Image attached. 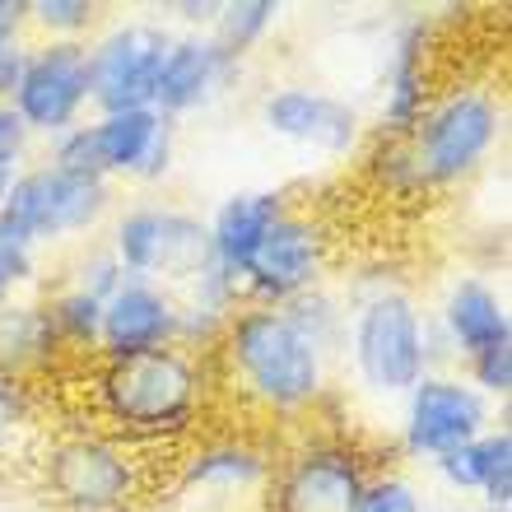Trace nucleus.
Instances as JSON below:
<instances>
[{
    "label": "nucleus",
    "mask_w": 512,
    "mask_h": 512,
    "mask_svg": "<svg viewBox=\"0 0 512 512\" xmlns=\"http://www.w3.org/2000/svg\"><path fill=\"white\" fill-rule=\"evenodd\" d=\"M173 33L145 19L108 28L103 38L89 47V103L103 117L108 112H135L154 103V84L159 66L168 56Z\"/></svg>",
    "instance_id": "obj_10"
},
{
    "label": "nucleus",
    "mask_w": 512,
    "mask_h": 512,
    "mask_svg": "<svg viewBox=\"0 0 512 512\" xmlns=\"http://www.w3.org/2000/svg\"><path fill=\"white\" fill-rule=\"evenodd\" d=\"M103 177H135V182H159L173 163V122L154 108L108 112L89 126Z\"/></svg>",
    "instance_id": "obj_13"
},
{
    "label": "nucleus",
    "mask_w": 512,
    "mask_h": 512,
    "mask_svg": "<svg viewBox=\"0 0 512 512\" xmlns=\"http://www.w3.org/2000/svg\"><path fill=\"white\" fill-rule=\"evenodd\" d=\"M215 350L219 368L238 387V396L266 415L294 419L322 401L326 354L284 317V308L243 303L224 322Z\"/></svg>",
    "instance_id": "obj_2"
},
{
    "label": "nucleus",
    "mask_w": 512,
    "mask_h": 512,
    "mask_svg": "<svg viewBox=\"0 0 512 512\" xmlns=\"http://www.w3.org/2000/svg\"><path fill=\"white\" fill-rule=\"evenodd\" d=\"M326 252H331V238L322 224L312 215L284 210L243 270V303L284 308V303L312 294L326 270Z\"/></svg>",
    "instance_id": "obj_9"
},
{
    "label": "nucleus",
    "mask_w": 512,
    "mask_h": 512,
    "mask_svg": "<svg viewBox=\"0 0 512 512\" xmlns=\"http://www.w3.org/2000/svg\"><path fill=\"white\" fill-rule=\"evenodd\" d=\"M108 205H112L108 177H89V173L56 168V163H38L28 173H14L0 215L10 219L28 243H47V238L94 229L98 219L108 215Z\"/></svg>",
    "instance_id": "obj_8"
},
{
    "label": "nucleus",
    "mask_w": 512,
    "mask_h": 512,
    "mask_svg": "<svg viewBox=\"0 0 512 512\" xmlns=\"http://www.w3.org/2000/svg\"><path fill=\"white\" fill-rule=\"evenodd\" d=\"M480 512H508V508H480Z\"/></svg>",
    "instance_id": "obj_36"
},
{
    "label": "nucleus",
    "mask_w": 512,
    "mask_h": 512,
    "mask_svg": "<svg viewBox=\"0 0 512 512\" xmlns=\"http://www.w3.org/2000/svg\"><path fill=\"white\" fill-rule=\"evenodd\" d=\"M373 461L350 433H312L280 461L270 512H359Z\"/></svg>",
    "instance_id": "obj_7"
},
{
    "label": "nucleus",
    "mask_w": 512,
    "mask_h": 512,
    "mask_svg": "<svg viewBox=\"0 0 512 512\" xmlns=\"http://www.w3.org/2000/svg\"><path fill=\"white\" fill-rule=\"evenodd\" d=\"M56 354L61 340L47 303H0V373L28 382V373H42Z\"/></svg>",
    "instance_id": "obj_21"
},
{
    "label": "nucleus",
    "mask_w": 512,
    "mask_h": 512,
    "mask_svg": "<svg viewBox=\"0 0 512 512\" xmlns=\"http://www.w3.org/2000/svg\"><path fill=\"white\" fill-rule=\"evenodd\" d=\"M28 419H33V391H28V382L0 373V452L19 438V429H24Z\"/></svg>",
    "instance_id": "obj_29"
},
{
    "label": "nucleus",
    "mask_w": 512,
    "mask_h": 512,
    "mask_svg": "<svg viewBox=\"0 0 512 512\" xmlns=\"http://www.w3.org/2000/svg\"><path fill=\"white\" fill-rule=\"evenodd\" d=\"M14 182V159H0V210H5V196H10Z\"/></svg>",
    "instance_id": "obj_35"
},
{
    "label": "nucleus",
    "mask_w": 512,
    "mask_h": 512,
    "mask_svg": "<svg viewBox=\"0 0 512 512\" xmlns=\"http://www.w3.org/2000/svg\"><path fill=\"white\" fill-rule=\"evenodd\" d=\"M112 256L126 280H145L159 289H191L205 270L215 266L210 252V229L196 215L163 210V205H140L117 219L112 233Z\"/></svg>",
    "instance_id": "obj_6"
},
{
    "label": "nucleus",
    "mask_w": 512,
    "mask_h": 512,
    "mask_svg": "<svg viewBox=\"0 0 512 512\" xmlns=\"http://www.w3.org/2000/svg\"><path fill=\"white\" fill-rule=\"evenodd\" d=\"M266 452L247 438H205L201 447H191V457L182 461V485L187 489H252L270 480Z\"/></svg>",
    "instance_id": "obj_22"
},
{
    "label": "nucleus",
    "mask_w": 512,
    "mask_h": 512,
    "mask_svg": "<svg viewBox=\"0 0 512 512\" xmlns=\"http://www.w3.org/2000/svg\"><path fill=\"white\" fill-rule=\"evenodd\" d=\"M177 14H182V19H191V24H215V14H219V0H205V5H196V0H182V5H177Z\"/></svg>",
    "instance_id": "obj_34"
},
{
    "label": "nucleus",
    "mask_w": 512,
    "mask_h": 512,
    "mask_svg": "<svg viewBox=\"0 0 512 512\" xmlns=\"http://www.w3.org/2000/svg\"><path fill=\"white\" fill-rule=\"evenodd\" d=\"M52 312V326H56V340H61V350H98V331H103V303L94 294H84V289H61V294L47 303Z\"/></svg>",
    "instance_id": "obj_24"
},
{
    "label": "nucleus",
    "mask_w": 512,
    "mask_h": 512,
    "mask_svg": "<svg viewBox=\"0 0 512 512\" xmlns=\"http://www.w3.org/2000/svg\"><path fill=\"white\" fill-rule=\"evenodd\" d=\"M0 303H10V298H0Z\"/></svg>",
    "instance_id": "obj_37"
},
{
    "label": "nucleus",
    "mask_w": 512,
    "mask_h": 512,
    "mask_svg": "<svg viewBox=\"0 0 512 512\" xmlns=\"http://www.w3.org/2000/svg\"><path fill=\"white\" fill-rule=\"evenodd\" d=\"M433 466H438L447 489L480 494L485 508H508L512 503V433L503 424L499 429H485L475 443L438 457Z\"/></svg>",
    "instance_id": "obj_20"
},
{
    "label": "nucleus",
    "mask_w": 512,
    "mask_h": 512,
    "mask_svg": "<svg viewBox=\"0 0 512 512\" xmlns=\"http://www.w3.org/2000/svg\"><path fill=\"white\" fill-rule=\"evenodd\" d=\"M33 247L10 219L0 215V298H14L19 284L33 280Z\"/></svg>",
    "instance_id": "obj_26"
},
{
    "label": "nucleus",
    "mask_w": 512,
    "mask_h": 512,
    "mask_svg": "<svg viewBox=\"0 0 512 512\" xmlns=\"http://www.w3.org/2000/svg\"><path fill=\"white\" fill-rule=\"evenodd\" d=\"M238 75V56H229L210 33H187V38L168 42V56L159 66V84H154V103L149 108L159 117H182V112L201 108L215 94H224V84Z\"/></svg>",
    "instance_id": "obj_14"
},
{
    "label": "nucleus",
    "mask_w": 512,
    "mask_h": 512,
    "mask_svg": "<svg viewBox=\"0 0 512 512\" xmlns=\"http://www.w3.org/2000/svg\"><path fill=\"white\" fill-rule=\"evenodd\" d=\"M24 145H28V126L19 122V112H14L10 103H0V159H14V163H19Z\"/></svg>",
    "instance_id": "obj_31"
},
{
    "label": "nucleus",
    "mask_w": 512,
    "mask_h": 512,
    "mask_svg": "<svg viewBox=\"0 0 512 512\" xmlns=\"http://www.w3.org/2000/svg\"><path fill=\"white\" fill-rule=\"evenodd\" d=\"M205 391H210L205 359L182 345L98 359L89 391L98 419L94 433H108L135 452L182 443L205 415Z\"/></svg>",
    "instance_id": "obj_1"
},
{
    "label": "nucleus",
    "mask_w": 512,
    "mask_h": 512,
    "mask_svg": "<svg viewBox=\"0 0 512 512\" xmlns=\"http://www.w3.org/2000/svg\"><path fill=\"white\" fill-rule=\"evenodd\" d=\"M489 429V401L466 378L452 373H424L405 391L401 443L410 457H447L457 447L475 443Z\"/></svg>",
    "instance_id": "obj_11"
},
{
    "label": "nucleus",
    "mask_w": 512,
    "mask_h": 512,
    "mask_svg": "<svg viewBox=\"0 0 512 512\" xmlns=\"http://www.w3.org/2000/svg\"><path fill=\"white\" fill-rule=\"evenodd\" d=\"M42 485L70 512H122L145 489V461L108 433L80 429L42 452Z\"/></svg>",
    "instance_id": "obj_5"
},
{
    "label": "nucleus",
    "mask_w": 512,
    "mask_h": 512,
    "mask_svg": "<svg viewBox=\"0 0 512 512\" xmlns=\"http://www.w3.org/2000/svg\"><path fill=\"white\" fill-rule=\"evenodd\" d=\"M122 266H117V256L112 252H94L89 261H80V275H75V289H84V294H94L98 303H108L117 289H122Z\"/></svg>",
    "instance_id": "obj_30"
},
{
    "label": "nucleus",
    "mask_w": 512,
    "mask_h": 512,
    "mask_svg": "<svg viewBox=\"0 0 512 512\" xmlns=\"http://www.w3.org/2000/svg\"><path fill=\"white\" fill-rule=\"evenodd\" d=\"M471 387L480 391V396H499V401H508V391H512V345H499V350H485V354H475L471 364Z\"/></svg>",
    "instance_id": "obj_28"
},
{
    "label": "nucleus",
    "mask_w": 512,
    "mask_h": 512,
    "mask_svg": "<svg viewBox=\"0 0 512 512\" xmlns=\"http://www.w3.org/2000/svg\"><path fill=\"white\" fill-rule=\"evenodd\" d=\"M350 331L354 373L378 396H405L433 364V336L419 312L415 294L396 284H382L368 298H359L354 317H345Z\"/></svg>",
    "instance_id": "obj_4"
},
{
    "label": "nucleus",
    "mask_w": 512,
    "mask_h": 512,
    "mask_svg": "<svg viewBox=\"0 0 512 512\" xmlns=\"http://www.w3.org/2000/svg\"><path fill=\"white\" fill-rule=\"evenodd\" d=\"M443 336L447 345L471 364L475 354L499 350V345H512V322L503 298L489 289L485 280H457L443 298Z\"/></svg>",
    "instance_id": "obj_19"
},
{
    "label": "nucleus",
    "mask_w": 512,
    "mask_h": 512,
    "mask_svg": "<svg viewBox=\"0 0 512 512\" xmlns=\"http://www.w3.org/2000/svg\"><path fill=\"white\" fill-rule=\"evenodd\" d=\"M503 135V108L489 89L461 84L433 98L424 117L401 135V154L410 168V187L415 196H429L438 187H452L461 177H471L489 159V149Z\"/></svg>",
    "instance_id": "obj_3"
},
{
    "label": "nucleus",
    "mask_w": 512,
    "mask_h": 512,
    "mask_svg": "<svg viewBox=\"0 0 512 512\" xmlns=\"http://www.w3.org/2000/svg\"><path fill=\"white\" fill-rule=\"evenodd\" d=\"M24 66H28V47H24V42L0 47V103H10V94L19 89V80H24Z\"/></svg>",
    "instance_id": "obj_32"
},
{
    "label": "nucleus",
    "mask_w": 512,
    "mask_h": 512,
    "mask_svg": "<svg viewBox=\"0 0 512 512\" xmlns=\"http://www.w3.org/2000/svg\"><path fill=\"white\" fill-rule=\"evenodd\" d=\"M289 210V196L284 191H238L215 210V219L205 224L210 229V252H215V266L238 280L243 289V270L252 261V252L261 247V238L270 233V224Z\"/></svg>",
    "instance_id": "obj_18"
},
{
    "label": "nucleus",
    "mask_w": 512,
    "mask_h": 512,
    "mask_svg": "<svg viewBox=\"0 0 512 512\" xmlns=\"http://www.w3.org/2000/svg\"><path fill=\"white\" fill-rule=\"evenodd\" d=\"M28 28V0H0V47H14Z\"/></svg>",
    "instance_id": "obj_33"
},
{
    "label": "nucleus",
    "mask_w": 512,
    "mask_h": 512,
    "mask_svg": "<svg viewBox=\"0 0 512 512\" xmlns=\"http://www.w3.org/2000/svg\"><path fill=\"white\" fill-rule=\"evenodd\" d=\"M98 19L94 0H33L28 5V24H38L42 33H52V42H80Z\"/></svg>",
    "instance_id": "obj_25"
},
{
    "label": "nucleus",
    "mask_w": 512,
    "mask_h": 512,
    "mask_svg": "<svg viewBox=\"0 0 512 512\" xmlns=\"http://www.w3.org/2000/svg\"><path fill=\"white\" fill-rule=\"evenodd\" d=\"M261 122L275 135H284V140L322 149V154H350L359 145V112L345 98L322 94V89H303V84L275 89L261 103Z\"/></svg>",
    "instance_id": "obj_15"
},
{
    "label": "nucleus",
    "mask_w": 512,
    "mask_h": 512,
    "mask_svg": "<svg viewBox=\"0 0 512 512\" xmlns=\"http://www.w3.org/2000/svg\"><path fill=\"white\" fill-rule=\"evenodd\" d=\"M275 19H280V5H275V0H224L215 14V24H210V38L229 56L243 61L256 42L275 28Z\"/></svg>",
    "instance_id": "obj_23"
},
{
    "label": "nucleus",
    "mask_w": 512,
    "mask_h": 512,
    "mask_svg": "<svg viewBox=\"0 0 512 512\" xmlns=\"http://www.w3.org/2000/svg\"><path fill=\"white\" fill-rule=\"evenodd\" d=\"M359 512H429L419 489L405 480V475H373L359 499Z\"/></svg>",
    "instance_id": "obj_27"
},
{
    "label": "nucleus",
    "mask_w": 512,
    "mask_h": 512,
    "mask_svg": "<svg viewBox=\"0 0 512 512\" xmlns=\"http://www.w3.org/2000/svg\"><path fill=\"white\" fill-rule=\"evenodd\" d=\"M159 345H177V298L159 284L122 280V289L103 303L98 359L145 354Z\"/></svg>",
    "instance_id": "obj_16"
},
{
    "label": "nucleus",
    "mask_w": 512,
    "mask_h": 512,
    "mask_svg": "<svg viewBox=\"0 0 512 512\" xmlns=\"http://www.w3.org/2000/svg\"><path fill=\"white\" fill-rule=\"evenodd\" d=\"M433 103V24L410 19L391 42L387 98H382V135L401 140Z\"/></svg>",
    "instance_id": "obj_17"
},
{
    "label": "nucleus",
    "mask_w": 512,
    "mask_h": 512,
    "mask_svg": "<svg viewBox=\"0 0 512 512\" xmlns=\"http://www.w3.org/2000/svg\"><path fill=\"white\" fill-rule=\"evenodd\" d=\"M89 103V42H42L28 47V66L10 108L28 131L61 135Z\"/></svg>",
    "instance_id": "obj_12"
}]
</instances>
